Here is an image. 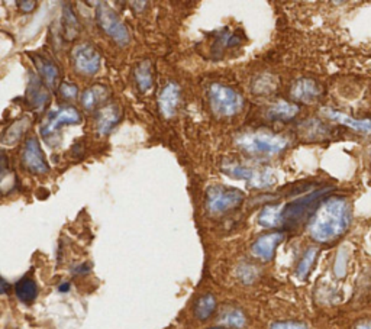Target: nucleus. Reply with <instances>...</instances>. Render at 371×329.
I'll return each mask as SVG.
<instances>
[{"mask_svg": "<svg viewBox=\"0 0 371 329\" xmlns=\"http://www.w3.org/2000/svg\"><path fill=\"white\" fill-rule=\"evenodd\" d=\"M290 94H291V98L298 102L312 103L319 98L321 87L314 80L299 79L298 82H295V85L291 86Z\"/></svg>", "mask_w": 371, "mask_h": 329, "instance_id": "obj_12", "label": "nucleus"}, {"mask_svg": "<svg viewBox=\"0 0 371 329\" xmlns=\"http://www.w3.org/2000/svg\"><path fill=\"white\" fill-rule=\"evenodd\" d=\"M17 6L21 8L24 12H31L36 6V3L35 2H27L25 0V2H17Z\"/></svg>", "mask_w": 371, "mask_h": 329, "instance_id": "obj_27", "label": "nucleus"}, {"mask_svg": "<svg viewBox=\"0 0 371 329\" xmlns=\"http://www.w3.org/2000/svg\"><path fill=\"white\" fill-rule=\"evenodd\" d=\"M323 113L328 116L329 119L335 121L341 125H345L351 129H356L363 133H371V119H354V118H351V116L342 112L334 110V109H323Z\"/></svg>", "mask_w": 371, "mask_h": 329, "instance_id": "obj_13", "label": "nucleus"}, {"mask_svg": "<svg viewBox=\"0 0 371 329\" xmlns=\"http://www.w3.org/2000/svg\"><path fill=\"white\" fill-rule=\"evenodd\" d=\"M270 329H307V326L300 322L284 321V322H276L275 325H271Z\"/></svg>", "mask_w": 371, "mask_h": 329, "instance_id": "obj_25", "label": "nucleus"}, {"mask_svg": "<svg viewBox=\"0 0 371 329\" xmlns=\"http://www.w3.org/2000/svg\"><path fill=\"white\" fill-rule=\"evenodd\" d=\"M121 118V110L116 105H108L97 113V132L101 135H106L112 131V128L118 124Z\"/></svg>", "mask_w": 371, "mask_h": 329, "instance_id": "obj_14", "label": "nucleus"}, {"mask_svg": "<svg viewBox=\"0 0 371 329\" xmlns=\"http://www.w3.org/2000/svg\"><path fill=\"white\" fill-rule=\"evenodd\" d=\"M82 122V115L73 106H64L57 110H52L41 126V133L44 137H50L57 129L63 125H75Z\"/></svg>", "mask_w": 371, "mask_h": 329, "instance_id": "obj_7", "label": "nucleus"}, {"mask_svg": "<svg viewBox=\"0 0 371 329\" xmlns=\"http://www.w3.org/2000/svg\"><path fill=\"white\" fill-rule=\"evenodd\" d=\"M214 309H217V300H214L212 295H205L199 298V300L196 302V306H194V315H196V318L201 321H206L213 315Z\"/></svg>", "mask_w": 371, "mask_h": 329, "instance_id": "obj_20", "label": "nucleus"}, {"mask_svg": "<svg viewBox=\"0 0 371 329\" xmlns=\"http://www.w3.org/2000/svg\"><path fill=\"white\" fill-rule=\"evenodd\" d=\"M15 293L17 299L24 303H32L38 296V287L35 280L24 277L15 284Z\"/></svg>", "mask_w": 371, "mask_h": 329, "instance_id": "obj_17", "label": "nucleus"}, {"mask_svg": "<svg viewBox=\"0 0 371 329\" xmlns=\"http://www.w3.org/2000/svg\"><path fill=\"white\" fill-rule=\"evenodd\" d=\"M238 147L256 156H272L282 152L289 141L270 132H247L237 138Z\"/></svg>", "mask_w": 371, "mask_h": 329, "instance_id": "obj_2", "label": "nucleus"}, {"mask_svg": "<svg viewBox=\"0 0 371 329\" xmlns=\"http://www.w3.org/2000/svg\"><path fill=\"white\" fill-rule=\"evenodd\" d=\"M97 22H99L101 28L105 34H108L112 40L118 45H128L129 44V32L125 24L121 21L112 8H109L106 3H97Z\"/></svg>", "mask_w": 371, "mask_h": 329, "instance_id": "obj_5", "label": "nucleus"}, {"mask_svg": "<svg viewBox=\"0 0 371 329\" xmlns=\"http://www.w3.org/2000/svg\"><path fill=\"white\" fill-rule=\"evenodd\" d=\"M64 22H66V29L68 32V38H73L77 34V27H79V24H77V19L73 15L71 9L70 10L66 9V12H64Z\"/></svg>", "mask_w": 371, "mask_h": 329, "instance_id": "obj_24", "label": "nucleus"}, {"mask_svg": "<svg viewBox=\"0 0 371 329\" xmlns=\"http://www.w3.org/2000/svg\"><path fill=\"white\" fill-rule=\"evenodd\" d=\"M108 89L105 86H93L89 87L82 94V105L86 110H94L108 99Z\"/></svg>", "mask_w": 371, "mask_h": 329, "instance_id": "obj_16", "label": "nucleus"}, {"mask_svg": "<svg viewBox=\"0 0 371 329\" xmlns=\"http://www.w3.org/2000/svg\"><path fill=\"white\" fill-rule=\"evenodd\" d=\"M356 329H371V322H363Z\"/></svg>", "mask_w": 371, "mask_h": 329, "instance_id": "obj_28", "label": "nucleus"}, {"mask_svg": "<svg viewBox=\"0 0 371 329\" xmlns=\"http://www.w3.org/2000/svg\"><path fill=\"white\" fill-rule=\"evenodd\" d=\"M60 92L66 99H74L77 93H79V90H77V86L70 85V83H63L60 87Z\"/></svg>", "mask_w": 371, "mask_h": 329, "instance_id": "obj_26", "label": "nucleus"}, {"mask_svg": "<svg viewBox=\"0 0 371 329\" xmlns=\"http://www.w3.org/2000/svg\"><path fill=\"white\" fill-rule=\"evenodd\" d=\"M38 70H40L44 82L48 86H54L57 77H58V70L54 63L50 60H45V58H38Z\"/></svg>", "mask_w": 371, "mask_h": 329, "instance_id": "obj_22", "label": "nucleus"}, {"mask_svg": "<svg viewBox=\"0 0 371 329\" xmlns=\"http://www.w3.org/2000/svg\"><path fill=\"white\" fill-rule=\"evenodd\" d=\"M351 222L349 203L342 198H330L321 203L310 221V237L318 242H332L348 229Z\"/></svg>", "mask_w": 371, "mask_h": 329, "instance_id": "obj_1", "label": "nucleus"}, {"mask_svg": "<svg viewBox=\"0 0 371 329\" xmlns=\"http://www.w3.org/2000/svg\"><path fill=\"white\" fill-rule=\"evenodd\" d=\"M24 166L34 174H45L48 173V164L44 159L43 149L36 138H29L25 142V148L22 152Z\"/></svg>", "mask_w": 371, "mask_h": 329, "instance_id": "obj_8", "label": "nucleus"}, {"mask_svg": "<svg viewBox=\"0 0 371 329\" xmlns=\"http://www.w3.org/2000/svg\"><path fill=\"white\" fill-rule=\"evenodd\" d=\"M212 329H222V328H212Z\"/></svg>", "mask_w": 371, "mask_h": 329, "instance_id": "obj_30", "label": "nucleus"}, {"mask_svg": "<svg viewBox=\"0 0 371 329\" xmlns=\"http://www.w3.org/2000/svg\"><path fill=\"white\" fill-rule=\"evenodd\" d=\"M244 202V193L238 189L213 186L206 193V205L212 215H222L225 212L238 207Z\"/></svg>", "mask_w": 371, "mask_h": 329, "instance_id": "obj_4", "label": "nucleus"}, {"mask_svg": "<svg viewBox=\"0 0 371 329\" xmlns=\"http://www.w3.org/2000/svg\"><path fill=\"white\" fill-rule=\"evenodd\" d=\"M245 315L240 311V309H228L221 316V323L229 328L241 329L245 325Z\"/></svg>", "mask_w": 371, "mask_h": 329, "instance_id": "obj_21", "label": "nucleus"}, {"mask_svg": "<svg viewBox=\"0 0 371 329\" xmlns=\"http://www.w3.org/2000/svg\"><path fill=\"white\" fill-rule=\"evenodd\" d=\"M209 101L212 110L218 116H233L244 106V99L235 90L218 83L210 86Z\"/></svg>", "mask_w": 371, "mask_h": 329, "instance_id": "obj_3", "label": "nucleus"}, {"mask_svg": "<svg viewBox=\"0 0 371 329\" xmlns=\"http://www.w3.org/2000/svg\"><path fill=\"white\" fill-rule=\"evenodd\" d=\"M283 232H271V234L260 237L252 245V254L263 261H270L275 257L277 245L283 241Z\"/></svg>", "mask_w": 371, "mask_h": 329, "instance_id": "obj_10", "label": "nucleus"}, {"mask_svg": "<svg viewBox=\"0 0 371 329\" xmlns=\"http://www.w3.org/2000/svg\"><path fill=\"white\" fill-rule=\"evenodd\" d=\"M224 171L226 174H229L231 177H235V179H244L247 182H251L254 186L257 187H265L268 184H271L272 182H270V174L267 171L263 173H257L256 170L248 168V167H242L240 164H229L224 167Z\"/></svg>", "mask_w": 371, "mask_h": 329, "instance_id": "obj_9", "label": "nucleus"}, {"mask_svg": "<svg viewBox=\"0 0 371 329\" xmlns=\"http://www.w3.org/2000/svg\"><path fill=\"white\" fill-rule=\"evenodd\" d=\"M67 288H70V286H68V284H63V286L60 287V290H61V292H66V290H67Z\"/></svg>", "mask_w": 371, "mask_h": 329, "instance_id": "obj_29", "label": "nucleus"}, {"mask_svg": "<svg viewBox=\"0 0 371 329\" xmlns=\"http://www.w3.org/2000/svg\"><path fill=\"white\" fill-rule=\"evenodd\" d=\"M370 159H371V152H370Z\"/></svg>", "mask_w": 371, "mask_h": 329, "instance_id": "obj_31", "label": "nucleus"}, {"mask_svg": "<svg viewBox=\"0 0 371 329\" xmlns=\"http://www.w3.org/2000/svg\"><path fill=\"white\" fill-rule=\"evenodd\" d=\"M298 112H299L298 105L286 101H279L268 109L267 116L271 121H289L291 118H295Z\"/></svg>", "mask_w": 371, "mask_h": 329, "instance_id": "obj_15", "label": "nucleus"}, {"mask_svg": "<svg viewBox=\"0 0 371 329\" xmlns=\"http://www.w3.org/2000/svg\"><path fill=\"white\" fill-rule=\"evenodd\" d=\"M180 102V87L175 83H168L159 96V108L163 116L171 118L177 110Z\"/></svg>", "mask_w": 371, "mask_h": 329, "instance_id": "obj_11", "label": "nucleus"}, {"mask_svg": "<svg viewBox=\"0 0 371 329\" xmlns=\"http://www.w3.org/2000/svg\"><path fill=\"white\" fill-rule=\"evenodd\" d=\"M71 61L77 73L93 75L101 70V55L92 45L79 44L71 51Z\"/></svg>", "mask_w": 371, "mask_h": 329, "instance_id": "obj_6", "label": "nucleus"}, {"mask_svg": "<svg viewBox=\"0 0 371 329\" xmlns=\"http://www.w3.org/2000/svg\"><path fill=\"white\" fill-rule=\"evenodd\" d=\"M317 256H318V249L317 248H309L306 251L303 258L300 260V263L298 265V276L300 279H305L309 275L312 265H314V263H315Z\"/></svg>", "mask_w": 371, "mask_h": 329, "instance_id": "obj_23", "label": "nucleus"}, {"mask_svg": "<svg viewBox=\"0 0 371 329\" xmlns=\"http://www.w3.org/2000/svg\"><path fill=\"white\" fill-rule=\"evenodd\" d=\"M283 206H267L259 217V222L264 228H275L283 224Z\"/></svg>", "mask_w": 371, "mask_h": 329, "instance_id": "obj_18", "label": "nucleus"}, {"mask_svg": "<svg viewBox=\"0 0 371 329\" xmlns=\"http://www.w3.org/2000/svg\"><path fill=\"white\" fill-rule=\"evenodd\" d=\"M135 80L141 92H148L152 87V64L151 61H143L135 70Z\"/></svg>", "mask_w": 371, "mask_h": 329, "instance_id": "obj_19", "label": "nucleus"}]
</instances>
